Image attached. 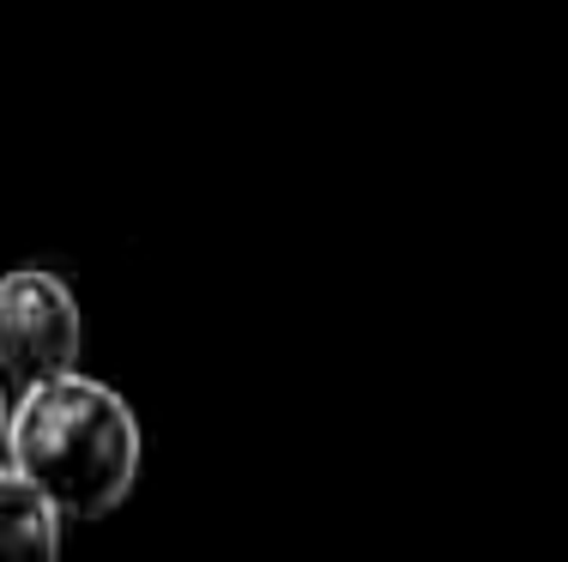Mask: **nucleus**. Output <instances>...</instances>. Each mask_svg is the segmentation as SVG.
<instances>
[{
	"label": "nucleus",
	"mask_w": 568,
	"mask_h": 562,
	"mask_svg": "<svg viewBox=\"0 0 568 562\" xmlns=\"http://www.w3.org/2000/svg\"><path fill=\"white\" fill-rule=\"evenodd\" d=\"M7 460L61 508L67 520H103L133 497L145 436L133 406L110 381L67 369L19 387L7 423Z\"/></svg>",
	"instance_id": "nucleus-1"
},
{
	"label": "nucleus",
	"mask_w": 568,
	"mask_h": 562,
	"mask_svg": "<svg viewBox=\"0 0 568 562\" xmlns=\"http://www.w3.org/2000/svg\"><path fill=\"white\" fill-rule=\"evenodd\" d=\"M85 320L73 290L49 266H12L0 273V375L19 387L79 369Z\"/></svg>",
	"instance_id": "nucleus-2"
},
{
	"label": "nucleus",
	"mask_w": 568,
	"mask_h": 562,
	"mask_svg": "<svg viewBox=\"0 0 568 562\" xmlns=\"http://www.w3.org/2000/svg\"><path fill=\"white\" fill-rule=\"evenodd\" d=\"M61 520V508L0 453V556H55Z\"/></svg>",
	"instance_id": "nucleus-3"
},
{
	"label": "nucleus",
	"mask_w": 568,
	"mask_h": 562,
	"mask_svg": "<svg viewBox=\"0 0 568 562\" xmlns=\"http://www.w3.org/2000/svg\"><path fill=\"white\" fill-rule=\"evenodd\" d=\"M7 423H12V399H7V381H0V453H7Z\"/></svg>",
	"instance_id": "nucleus-4"
}]
</instances>
